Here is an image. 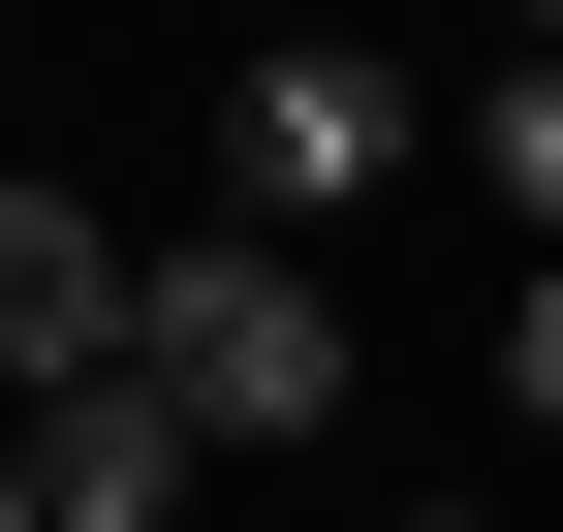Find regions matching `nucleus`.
Wrapping results in <instances>:
<instances>
[{"instance_id": "nucleus-1", "label": "nucleus", "mask_w": 563, "mask_h": 532, "mask_svg": "<svg viewBox=\"0 0 563 532\" xmlns=\"http://www.w3.org/2000/svg\"><path fill=\"white\" fill-rule=\"evenodd\" d=\"M125 376H157L188 439H313V408H344V282H313L282 220H188L157 282H125Z\"/></svg>"}, {"instance_id": "nucleus-2", "label": "nucleus", "mask_w": 563, "mask_h": 532, "mask_svg": "<svg viewBox=\"0 0 563 532\" xmlns=\"http://www.w3.org/2000/svg\"><path fill=\"white\" fill-rule=\"evenodd\" d=\"M376 188H407V63H344V32H251V63H220V220L344 251Z\"/></svg>"}, {"instance_id": "nucleus-3", "label": "nucleus", "mask_w": 563, "mask_h": 532, "mask_svg": "<svg viewBox=\"0 0 563 532\" xmlns=\"http://www.w3.org/2000/svg\"><path fill=\"white\" fill-rule=\"evenodd\" d=\"M125 282H157V251H125L95 188H32V157H0V408H63V376H125Z\"/></svg>"}, {"instance_id": "nucleus-4", "label": "nucleus", "mask_w": 563, "mask_h": 532, "mask_svg": "<svg viewBox=\"0 0 563 532\" xmlns=\"http://www.w3.org/2000/svg\"><path fill=\"white\" fill-rule=\"evenodd\" d=\"M188 470H220V439H188L157 376H63L32 408V532H188Z\"/></svg>"}, {"instance_id": "nucleus-5", "label": "nucleus", "mask_w": 563, "mask_h": 532, "mask_svg": "<svg viewBox=\"0 0 563 532\" xmlns=\"http://www.w3.org/2000/svg\"><path fill=\"white\" fill-rule=\"evenodd\" d=\"M470 157H501V220L563 251V63H501V95H470Z\"/></svg>"}, {"instance_id": "nucleus-6", "label": "nucleus", "mask_w": 563, "mask_h": 532, "mask_svg": "<svg viewBox=\"0 0 563 532\" xmlns=\"http://www.w3.org/2000/svg\"><path fill=\"white\" fill-rule=\"evenodd\" d=\"M501 376H532V408H563V251H532V313H501Z\"/></svg>"}, {"instance_id": "nucleus-7", "label": "nucleus", "mask_w": 563, "mask_h": 532, "mask_svg": "<svg viewBox=\"0 0 563 532\" xmlns=\"http://www.w3.org/2000/svg\"><path fill=\"white\" fill-rule=\"evenodd\" d=\"M0 532H32V408H0Z\"/></svg>"}]
</instances>
